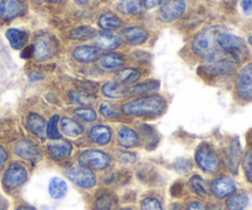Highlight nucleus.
I'll list each match as a JSON object with an SVG mask.
<instances>
[{"mask_svg":"<svg viewBox=\"0 0 252 210\" xmlns=\"http://www.w3.org/2000/svg\"><path fill=\"white\" fill-rule=\"evenodd\" d=\"M166 110V100L159 95H145L126 101L122 105L123 115L128 117L155 118Z\"/></svg>","mask_w":252,"mask_h":210,"instance_id":"nucleus-1","label":"nucleus"},{"mask_svg":"<svg viewBox=\"0 0 252 210\" xmlns=\"http://www.w3.org/2000/svg\"><path fill=\"white\" fill-rule=\"evenodd\" d=\"M223 32L224 29L221 26H211L203 29L192 39L191 51L204 60L217 56L221 52L218 44V37Z\"/></svg>","mask_w":252,"mask_h":210,"instance_id":"nucleus-2","label":"nucleus"},{"mask_svg":"<svg viewBox=\"0 0 252 210\" xmlns=\"http://www.w3.org/2000/svg\"><path fill=\"white\" fill-rule=\"evenodd\" d=\"M197 166L207 175H217L221 170V160L218 152L208 143H202L194 152Z\"/></svg>","mask_w":252,"mask_h":210,"instance_id":"nucleus-3","label":"nucleus"},{"mask_svg":"<svg viewBox=\"0 0 252 210\" xmlns=\"http://www.w3.org/2000/svg\"><path fill=\"white\" fill-rule=\"evenodd\" d=\"M219 48L234 59L238 64H240L244 59L248 58L249 49L246 42L241 37L235 36L233 33H228L224 31L218 37Z\"/></svg>","mask_w":252,"mask_h":210,"instance_id":"nucleus-4","label":"nucleus"},{"mask_svg":"<svg viewBox=\"0 0 252 210\" xmlns=\"http://www.w3.org/2000/svg\"><path fill=\"white\" fill-rule=\"evenodd\" d=\"M236 66H238V63L221 51L217 56L206 59L201 69L208 76H221L234 73L236 70Z\"/></svg>","mask_w":252,"mask_h":210,"instance_id":"nucleus-5","label":"nucleus"},{"mask_svg":"<svg viewBox=\"0 0 252 210\" xmlns=\"http://www.w3.org/2000/svg\"><path fill=\"white\" fill-rule=\"evenodd\" d=\"M111 156L98 149H89L79 155V165L91 171H103L111 166Z\"/></svg>","mask_w":252,"mask_h":210,"instance_id":"nucleus-6","label":"nucleus"},{"mask_svg":"<svg viewBox=\"0 0 252 210\" xmlns=\"http://www.w3.org/2000/svg\"><path fill=\"white\" fill-rule=\"evenodd\" d=\"M27 179H29V172L26 167L19 162H12L5 170L1 183L5 191L12 192L20 188L27 181Z\"/></svg>","mask_w":252,"mask_h":210,"instance_id":"nucleus-7","label":"nucleus"},{"mask_svg":"<svg viewBox=\"0 0 252 210\" xmlns=\"http://www.w3.org/2000/svg\"><path fill=\"white\" fill-rule=\"evenodd\" d=\"M64 175L71 183L78 186L79 188L91 189L97 183V177L94 174V171L80 166V165L64 170Z\"/></svg>","mask_w":252,"mask_h":210,"instance_id":"nucleus-8","label":"nucleus"},{"mask_svg":"<svg viewBox=\"0 0 252 210\" xmlns=\"http://www.w3.org/2000/svg\"><path fill=\"white\" fill-rule=\"evenodd\" d=\"M32 46H33V58L37 61H43L51 59L56 54L58 42L52 34L41 33L36 37Z\"/></svg>","mask_w":252,"mask_h":210,"instance_id":"nucleus-9","label":"nucleus"},{"mask_svg":"<svg viewBox=\"0 0 252 210\" xmlns=\"http://www.w3.org/2000/svg\"><path fill=\"white\" fill-rule=\"evenodd\" d=\"M235 91L239 98L244 101L252 100V61L240 69L236 78Z\"/></svg>","mask_w":252,"mask_h":210,"instance_id":"nucleus-10","label":"nucleus"},{"mask_svg":"<svg viewBox=\"0 0 252 210\" xmlns=\"http://www.w3.org/2000/svg\"><path fill=\"white\" fill-rule=\"evenodd\" d=\"M187 7L186 0H165L159 10V19L162 22H174L185 14Z\"/></svg>","mask_w":252,"mask_h":210,"instance_id":"nucleus-11","label":"nucleus"},{"mask_svg":"<svg viewBox=\"0 0 252 210\" xmlns=\"http://www.w3.org/2000/svg\"><path fill=\"white\" fill-rule=\"evenodd\" d=\"M238 189L235 181L230 176L221 175L216 177L209 186V191L217 199H226Z\"/></svg>","mask_w":252,"mask_h":210,"instance_id":"nucleus-12","label":"nucleus"},{"mask_svg":"<svg viewBox=\"0 0 252 210\" xmlns=\"http://www.w3.org/2000/svg\"><path fill=\"white\" fill-rule=\"evenodd\" d=\"M224 164L226 169L234 175H238L239 165H240L241 159H243V149H241L240 142L238 138H233L229 143V147L223 154Z\"/></svg>","mask_w":252,"mask_h":210,"instance_id":"nucleus-13","label":"nucleus"},{"mask_svg":"<svg viewBox=\"0 0 252 210\" xmlns=\"http://www.w3.org/2000/svg\"><path fill=\"white\" fill-rule=\"evenodd\" d=\"M14 151L21 159L27 161H37L41 157V151L38 147L30 139H20L15 143Z\"/></svg>","mask_w":252,"mask_h":210,"instance_id":"nucleus-14","label":"nucleus"},{"mask_svg":"<svg viewBox=\"0 0 252 210\" xmlns=\"http://www.w3.org/2000/svg\"><path fill=\"white\" fill-rule=\"evenodd\" d=\"M73 152V145L68 140L57 139L47 144V154L54 161H62L69 157Z\"/></svg>","mask_w":252,"mask_h":210,"instance_id":"nucleus-15","label":"nucleus"},{"mask_svg":"<svg viewBox=\"0 0 252 210\" xmlns=\"http://www.w3.org/2000/svg\"><path fill=\"white\" fill-rule=\"evenodd\" d=\"M74 60L81 64H90L94 61L100 59V49L95 46H90V44H83V46H78L73 49Z\"/></svg>","mask_w":252,"mask_h":210,"instance_id":"nucleus-16","label":"nucleus"},{"mask_svg":"<svg viewBox=\"0 0 252 210\" xmlns=\"http://www.w3.org/2000/svg\"><path fill=\"white\" fill-rule=\"evenodd\" d=\"M121 36L130 46L144 44L149 38V32L140 26H128L121 31Z\"/></svg>","mask_w":252,"mask_h":210,"instance_id":"nucleus-17","label":"nucleus"},{"mask_svg":"<svg viewBox=\"0 0 252 210\" xmlns=\"http://www.w3.org/2000/svg\"><path fill=\"white\" fill-rule=\"evenodd\" d=\"M94 39H95V47H97L100 51H115L122 44L120 36L107 31L97 32Z\"/></svg>","mask_w":252,"mask_h":210,"instance_id":"nucleus-18","label":"nucleus"},{"mask_svg":"<svg viewBox=\"0 0 252 210\" xmlns=\"http://www.w3.org/2000/svg\"><path fill=\"white\" fill-rule=\"evenodd\" d=\"M24 11L22 0H0V17L2 20H12L22 15Z\"/></svg>","mask_w":252,"mask_h":210,"instance_id":"nucleus-19","label":"nucleus"},{"mask_svg":"<svg viewBox=\"0 0 252 210\" xmlns=\"http://www.w3.org/2000/svg\"><path fill=\"white\" fill-rule=\"evenodd\" d=\"M117 142L125 149H132L140 144V135L130 127H121L117 130Z\"/></svg>","mask_w":252,"mask_h":210,"instance_id":"nucleus-20","label":"nucleus"},{"mask_svg":"<svg viewBox=\"0 0 252 210\" xmlns=\"http://www.w3.org/2000/svg\"><path fill=\"white\" fill-rule=\"evenodd\" d=\"M89 139L96 145L105 147L108 145L112 140V130L108 125L96 124L89 130Z\"/></svg>","mask_w":252,"mask_h":210,"instance_id":"nucleus-21","label":"nucleus"},{"mask_svg":"<svg viewBox=\"0 0 252 210\" xmlns=\"http://www.w3.org/2000/svg\"><path fill=\"white\" fill-rule=\"evenodd\" d=\"M126 57L121 53H108L98 59V65L103 70H121L126 65Z\"/></svg>","mask_w":252,"mask_h":210,"instance_id":"nucleus-22","label":"nucleus"},{"mask_svg":"<svg viewBox=\"0 0 252 210\" xmlns=\"http://www.w3.org/2000/svg\"><path fill=\"white\" fill-rule=\"evenodd\" d=\"M5 36H6V39L9 41L11 48L16 49V51L25 48L27 42H29V32L24 31V30L11 27V29L6 30Z\"/></svg>","mask_w":252,"mask_h":210,"instance_id":"nucleus-23","label":"nucleus"},{"mask_svg":"<svg viewBox=\"0 0 252 210\" xmlns=\"http://www.w3.org/2000/svg\"><path fill=\"white\" fill-rule=\"evenodd\" d=\"M26 127L34 137L43 139L46 137V120L37 113H30L26 120Z\"/></svg>","mask_w":252,"mask_h":210,"instance_id":"nucleus-24","label":"nucleus"},{"mask_svg":"<svg viewBox=\"0 0 252 210\" xmlns=\"http://www.w3.org/2000/svg\"><path fill=\"white\" fill-rule=\"evenodd\" d=\"M117 198L110 191H101L94 201V210H116Z\"/></svg>","mask_w":252,"mask_h":210,"instance_id":"nucleus-25","label":"nucleus"},{"mask_svg":"<svg viewBox=\"0 0 252 210\" xmlns=\"http://www.w3.org/2000/svg\"><path fill=\"white\" fill-rule=\"evenodd\" d=\"M97 25L101 30L110 32L121 29L123 25V21L115 14V12L106 11L100 15V17H98L97 20Z\"/></svg>","mask_w":252,"mask_h":210,"instance_id":"nucleus-26","label":"nucleus"},{"mask_svg":"<svg viewBox=\"0 0 252 210\" xmlns=\"http://www.w3.org/2000/svg\"><path fill=\"white\" fill-rule=\"evenodd\" d=\"M187 186H189V191H191L192 193L201 197V198H207V197H209V194H211L209 184L207 183L206 180L202 176H199V175H193V176L189 177V182H187Z\"/></svg>","mask_w":252,"mask_h":210,"instance_id":"nucleus-27","label":"nucleus"},{"mask_svg":"<svg viewBox=\"0 0 252 210\" xmlns=\"http://www.w3.org/2000/svg\"><path fill=\"white\" fill-rule=\"evenodd\" d=\"M61 130L66 137H80L84 133V127L78 120L71 117H63L61 120Z\"/></svg>","mask_w":252,"mask_h":210,"instance_id":"nucleus-28","label":"nucleus"},{"mask_svg":"<svg viewBox=\"0 0 252 210\" xmlns=\"http://www.w3.org/2000/svg\"><path fill=\"white\" fill-rule=\"evenodd\" d=\"M103 95L107 98H122L129 93V89L117 81H107L101 89Z\"/></svg>","mask_w":252,"mask_h":210,"instance_id":"nucleus-29","label":"nucleus"},{"mask_svg":"<svg viewBox=\"0 0 252 210\" xmlns=\"http://www.w3.org/2000/svg\"><path fill=\"white\" fill-rule=\"evenodd\" d=\"M116 9L121 14L139 15L144 11L145 7L142 0H120L116 2Z\"/></svg>","mask_w":252,"mask_h":210,"instance_id":"nucleus-30","label":"nucleus"},{"mask_svg":"<svg viewBox=\"0 0 252 210\" xmlns=\"http://www.w3.org/2000/svg\"><path fill=\"white\" fill-rule=\"evenodd\" d=\"M250 203V197L245 192H235L225 199L226 210H245Z\"/></svg>","mask_w":252,"mask_h":210,"instance_id":"nucleus-31","label":"nucleus"},{"mask_svg":"<svg viewBox=\"0 0 252 210\" xmlns=\"http://www.w3.org/2000/svg\"><path fill=\"white\" fill-rule=\"evenodd\" d=\"M48 193L56 201L63 199L68 193V184L61 177H53L48 183Z\"/></svg>","mask_w":252,"mask_h":210,"instance_id":"nucleus-32","label":"nucleus"},{"mask_svg":"<svg viewBox=\"0 0 252 210\" xmlns=\"http://www.w3.org/2000/svg\"><path fill=\"white\" fill-rule=\"evenodd\" d=\"M160 89V81L159 80H147L143 83L137 84L133 88L129 89V95L135 96H145V95H153V92H157Z\"/></svg>","mask_w":252,"mask_h":210,"instance_id":"nucleus-33","label":"nucleus"},{"mask_svg":"<svg viewBox=\"0 0 252 210\" xmlns=\"http://www.w3.org/2000/svg\"><path fill=\"white\" fill-rule=\"evenodd\" d=\"M69 98L71 102L81 107H90L96 102L95 96L85 90H71L69 92Z\"/></svg>","mask_w":252,"mask_h":210,"instance_id":"nucleus-34","label":"nucleus"},{"mask_svg":"<svg viewBox=\"0 0 252 210\" xmlns=\"http://www.w3.org/2000/svg\"><path fill=\"white\" fill-rule=\"evenodd\" d=\"M140 79V71L135 68H125L118 70V73L116 74L115 81L122 84V85L127 86L130 84H134L135 81H138Z\"/></svg>","mask_w":252,"mask_h":210,"instance_id":"nucleus-35","label":"nucleus"},{"mask_svg":"<svg viewBox=\"0 0 252 210\" xmlns=\"http://www.w3.org/2000/svg\"><path fill=\"white\" fill-rule=\"evenodd\" d=\"M96 34H97V31L95 29L83 25V26H78L71 30L69 37L74 41H89V39L95 38Z\"/></svg>","mask_w":252,"mask_h":210,"instance_id":"nucleus-36","label":"nucleus"},{"mask_svg":"<svg viewBox=\"0 0 252 210\" xmlns=\"http://www.w3.org/2000/svg\"><path fill=\"white\" fill-rule=\"evenodd\" d=\"M139 130L142 133V137L144 138L145 140V144L149 149H154L158 144V138L157 134V130L152 127V125H148V124H140L139 125Z\"/></svg>","mask_w":252,"mask_h":210,"instance_id":"nucleus-37","label":"nucleus"},{"mask_svg":"<svg viewBox=\"0 0 252 210\" xmlns=\"http://www.w3.org/2000/svg\"><path fill=\"white\" fill-rule=\"evenodd\" d=\"M59 116L54 115L49 118L48 122L46 123V137L51 140L61 139V133H59L58 123H59Z\"/></svg>","mask_w":252,"mask_h":210,"instance_id":"nucleus-38","label":"nucleus"},{"mask_svg":"<svg viewBox=\"0 0 252 210\" xmlns=\"http://www.w3.org/2000/svg\"><path fill=\"white\" fill-rule=\"evenodd\" d=\"M76 118L86 123H93L97 120V112L91 107H78L74 110Z\"/></svg>","mask_w":252,"mask_h":210,"instance_id":"nucleus-39","label":"nucleus"},{"mask_svg":"<svg viewBox=\"0 0 252 210\" xmlns=\"http://www.w3.org/2000/svg\"><path fill=\"white\" fill-rule=\"evenodd\" d=\"M98 110H100V113L102 115V117L106 118V120H117L121 116L118 108L111 102H102L100 105V107H98Z\"/></svg>","mask_w":252,"mask_h":210,"instance_id":"nucleus-40","label":"nucleus"},{"mask_svg":"<svg viewBox=\"0 0 252 210\" xmlns=\"http://www.w3.org/2000/svg\"><path fill=\"white\" fill-rule=\"evenodd\" d=\"M243 170L249 183L252 184V147L246 150L243 156Z\"/></svg>","mask_w":252,"mask_h":210,"instance_id":"nucleus-41","label":"nucleus"},{"mask_svg":"<svg viewBox=\"0 0 252 210\" xmlns=\"http://www.w3.org/2000/svg\"><path fill=\"white\" fill-rule=\"evenodd\" d=\"M140 210H164L162 204L157 197L148 196L144 197L140 202Z\"/></svg>","mask_w":252,"mask_h":210,"instance_id":"nucleus-42","label":"nucleus"},{"mask_svg":"<svg viewBox=\"0 0 252 210\" xmlns=\"http://www.w3.org/2000/svg\"><path fill=\"white\" fill-rule=\"evenodd\" d=\"M193 165H192V161L189 159H186V157H179V159L175 160L174 162V169L175 171H177L179 174H189L192 170Z\"/></svg>","mask_w":252,"mask_h":210,"instance_id":"nucleus-43","label":"nucleus"},{"mask_svg":"<svg viewBox=\"0 0 252 210\" xmlns=\"http://www.w3.org/2000/svg\"><path fill=\"white\" fill-rule=\"evenodd\" d=\"M118 161L122 165H132L137 161V155L133 154V152L122 151L118 154Z\"/></svg>","mask_w":252,"mask_h":210,"instance_id":"nucleus-44","label":"nucleus"},{"mask_svg":"<svg viewBox=\"0 0 252 210\" xmlns=\"http://www.w3.org/2000/svg\"><path fill=\"white\" fill-rule=\"evenodd\" d=\"M170 193H171V196L174 197V198H180V197L184 196V193H185L184 182H181V181L175 182V183L171 186Z\"/></svg>","mask_w":252,"mask_h":210,"instance_id":"nucleus-45","label":"nucleus"},{"mask_svg":"<svg viewBox=\"0 0 252 210\" xmlns=\"http://www.w3.org/2000/svg\"><path fill=\"white\" fill-rule=\"evenodd\" d=\"M206 208L207 207L201 201H192L187 204L184 210H206Z\"/></svg>","mask_w":252,"mask_h":210,"instance_id":"nucleus-46","label":"nucleus"},{"mask_svg":"<svg viewBox=\"0 0 252 210\" xmlns=\"http://www.w3.org/2000/svg\"><path fill=\"white\" fill-rule=\"evenodd\" d=\"M164 1L165 0H143V5H144L145 9H153V7L162 4Z\"/></svg>","mask_w":252,"mask_h":210,"instance_id":"nucleus-47","label":"nucleus"},{"mask_svg":"<svg viewBox=\"0 0 252 210\" xmlns=\"http://www.w3.org/2000/svg\"><path fill=\"white\" fill-rule=\"evenodd\" d=\"M21 57L24 59H30L33 57V46H27L25 47L24 49H22V53H21Z\"/></svg>","mask_w":252,"mask_h":210,"instance_id":"nucleus-48","label":"nucleus"},{"mask_svg":"<svg viewBox=\"0 0 252 210\" xmlns=\"http://www.w3.org/2000/svg\"><path fill=\"white\" fill-rule=\"evenodd\" d=\"M241 7H243L245 14L252 12V0H241Z\"/></svg>","mask_w":252,"mask_h":210,"instance_id":"nucleus-49","label":"nucleus"},{"mask_svg":"<svg viewBox=\"0 0 252 210\" xmlns=\"http://www.w3.org/2000/svg\"><path fill=\"white\" fill-rule=\"evenodd\" d=\"M7 156H9V155H7V151L5 150V148H2L1 145H0V170L2 169V166H4L5 162H6Z\"/></svg>","mask_w":252,"mask_h":210,"instance_id":"nucleus-50","label":"nucleus"},{"mask_svg":"<svg viewBox=\"0 0 252 210\" xmlns=\"http://www.w3.org/2000/svg\"><path fill=\"white\" fill-rule=\"evenodd\" d=\"M42 78H43V75H42V73H39V71H31V73L29 74L30 81L41 80Z\"/></svg>","mask_w":252,"mask_h":210,"instance_id":"nucleus-51","label":"nucleus"},{"mask_svg":"<svg viewBox=\"0 0 252 210\" xmlns=\"http://www.w3.org/2000/svg\"><path fill=\"white\" fill-rule=\"evenodd\" d=\"M7 207H9V203H7L6 199L0 196V210H7Z\"/></svg>","mask_w":252,"mask_h":210,"instance_id":"nucleus-52","label":"nucleus"},{"mask_svg":"<svg viewBox=\"0 0 252 210\" xmlns=\"http://www.w3.org/2000/svg\"><path fill=\"white\" fill-rule=\"evenodd\" d=\"M206 210H224L223 208H221L220 206H219V204H216V203H212V204H209L208 207H207L206 208Z\"/></svg>","mask_w":252,"mask_h":210,"instance_id":"nucleus-53","label":"nucleus"},{"mask_svg":"<svg viewBox=\"0 0 252 210\" xmlns=\"http://www.w3.org/2000/svg\"><path fill=\"white\" fill-rule=\"evenodd\" d=\"M169 210H184V208H182L181 204H179V203H172L171 206L169 207Z\"/></svg>","mask_w":252,"mask_h":210,"instance_id":"nucleus-54","label":"nucleus"},{"mask_svg":"<svg viewBox=\"0 0 252 210\" xmlns=\"http://www.w3.org/2000/svg\"><path fill=\"white\" fill-rule=\"evenodd\" d=\"M15 210H37V209H34L33 207H31V206H27V204H24V206L17 207Z\"/></svg>","mask_w":252,"mask_h":210,"instance_id":"nucleus-55","label":"nucleus"},{"mask_svg":"<svg viewBox=\"0 0 252 210\" xmlns=\"http://www.w3.org/2000/svg\"><path fill=\"white\" fill-rule=\"evenodd\" d=\"M89 1H90V0H75V2H78V4H80V5L88 4Z\"/></svg>","mask_w":252,"mask_h":210,"instance_id":"nucleus-56","label":"nucleus"},{"mask_svg":"<svg viewBox=\"0 0 252 210\" xmlns=\"http://www.w3.org/2000/svg\"><path fill=\"white\" fill-rule=\"evenodd\" d=\"M248 42H249V44H250V46L252 47V34H250V36H249Z\"/></svg>","mask_w":252,"mask_h":210,"instance_id":"nucleus-57","label":"nucleus"},{"mask_svg":"<svg viewBox=\"0 0 252 210\" xmlns=\"http://www.w3.org/2000/svg\"><path fill=\"white\" fill-rule=\"evenodd\" d=\"M117 210H134V209L130 208V207H126V208H121V209H117Z\"/></svg>","mask_w":252,"mask_h":210,"instance_id":"nucleus-58","label":"nucleus"},{"mask_svg":"<svg viewBox=\"0 0 252 210\" xmlns=\"http://www.w3.org/2000/svg\"><path fill=\"white\" fill-rule=\"evenodd\" d=\"M47 1H48V2H53V4H56V2L62 1V0H47Z\"/></svg>","mask_w":252,"mask_h":210,"instance_id":"nucleus-59","label":"nucleus"}]
</instances>
